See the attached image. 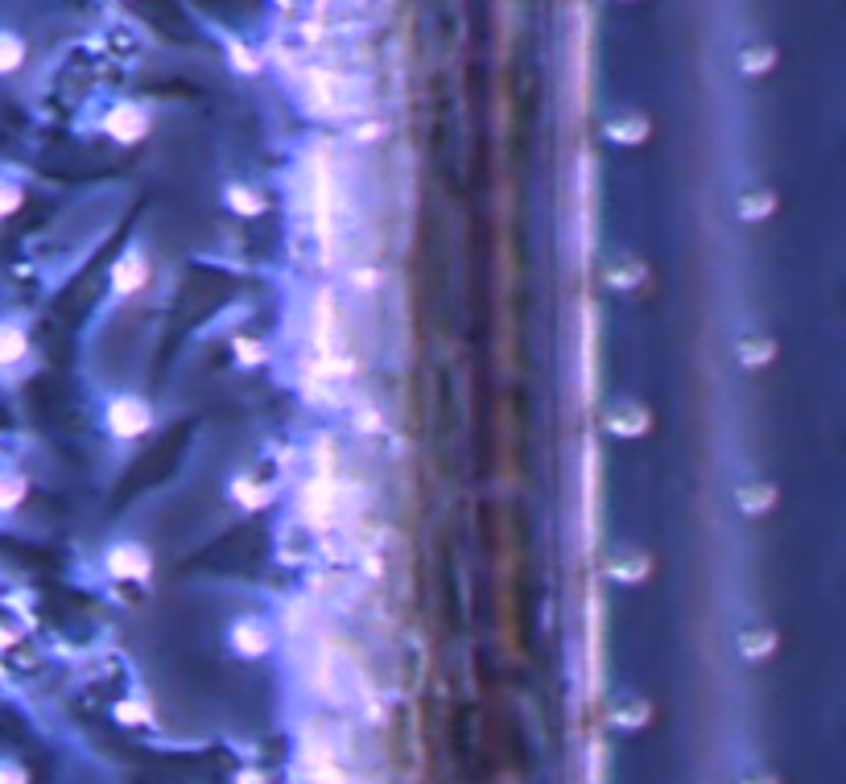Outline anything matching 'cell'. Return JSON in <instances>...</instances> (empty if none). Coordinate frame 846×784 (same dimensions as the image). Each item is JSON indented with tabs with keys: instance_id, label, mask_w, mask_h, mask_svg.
<instances>
[{
	"instance_id": "cell-8",
	"label": "cell",
	"mask_w": 846,
	"mask_h": 784,
	"mask_svg": "<svg viewBox=\"0 0 846 784\" xmlns=\"http://www.w3.org/2000/svg\"><path fill=\"white\" fill-rule=\"evenodd\" d=\"M25 356H30V335H25V326L0 318V368H13V363H21Z\"/></svg>"
},
{
	"instance_id": "cell-17",
	"label": "cell",
	"mask_w": 846,
	"mask_h": 784,
	"mask_svg": "<svg viewBox=\"0 0 846 784\" xmlns=\"http://www.w3.org/2000/svg\"><path fill=\"white\" fill-rule=\"evenodd\" d=\"M25 63V42L13 30H0V75H13Z\"/></svg>"
},
{
	"instance_id": "cell-13",
	"label": "cell",
	"mask_w": 846,
	"mask_h": 784,
	"mask_svg": "<svg viewBox=\"0 0 846 784\" xmlns=\"http://www.w3.org/2000/svg\"><path fill=\"white\" fill-rule=\"evenodd\" d=\"M735 504H739L744 516H764V512L777 504V488H772V483H747V488H739Z\"/></svg>"
},
{
	"instance_id": "cell-21",
	"label": "cell",
	"mask_w": 846,
	"mask_h": 784,
	"mask_svg": "<svg viewBox=\"0 0 846 784\" xmlns=\"http://www.w3.org/2000/svg\"><path fill=\"white\" fill-rule=\"evenodd\" d=\"M648 715H653V710H648L644 698H632V694H627V698L615 702V723H624V727H641Z\"/></svg>"
},
{
	"instance_id": "cell-1",
	"label": "cell",
	"mask_w": 846,
	"mask_h": 784,
	"mask_svg": "<svg viewBox=\"0 0 846 784\" xmlns=\"http://www.w3.org/2000/svg\"><path fill=\"white\" fill-rule=\"evenodd\" d=\"M310 203H314V227H319L322 244L326 253H335V239H338V187H335V170L326 154H319L310 161Z\"/></svg>"
},
{
	"instance_id": "cell-6",
	"label": "cell",
	"mask_w": 846,
	"mask_h": 784,
	"mask_svg": "<svg viewBox=\"0 0 846 784\" xmlns=\"http://www.w3.org/2000/svg\"><path fill=\"white\" fill-rule=\"evenodd\" d=\"M108 570L116 579H145L149 574V553L141 546H116L108 553Z\"/></svg>"
},
{
	"instance_id": "cell-16",
	"label": "cell",
	"mask_w": 846,
	"mask_h": 784,
	"mask_svg": "<svg viewBox=\"0 0 846 784\" xmlns=\"http://www.w3.org/2000/svg\"><path fill=\"white\" fill-rule=\"evenodd\" d=\"M772 356H777V343L768 339V335H747V339H739V363H744V368H764Z\"/></svg>"
},
{
	"instance_id": "cell-25",
	"label": "cell",
	"mask_w": 846,
	"mask_h": 784,
	"mask_svg": "<svg viewBox=\"0 0 846 784\" xmlns=\"http://www.w3.org/2000/svg\"><path fill=\"white\" fill-rule=\"evenodd\" d=\"M232 54H236V70H256V58L244 46H232Z\"/></svg>"
},
{
	"instance_id": "cell-24",
	"label": "cell",
	"mask_w": 846,
	"mask_h": 784,
	"mask_svg": "<svg viewBox=\"0 0 846 784\" xmlns=\"http://www.w3.org/2000/svg\"><path fill=\"white\" fill-rule=\"evenodd\" d=\"M0 784H25V772L18 764H9V760H0Z\"/></svg>"
},
{
	"instance_id": "cell-9",
	"label": "cell",
	"mask_w": 846,
	"mask_h": 784,
	"mask_svg": "<svg viewBox=\"0 0 846 784\" xmlns=\"http://www.w3.org/2000/svg\"><path fill=\"white\" fill-rule=\"evenodd\" d=\"M608 574L620 582H644L653 574V562H648V553H641V549H624V553H615L608 562Z\"/></svg>"
},
{
	"instance_id": "cell-27",
	"label": "cell",
	"mask_w": 846,
	"mask_h": 784,
	"mask_svg": "<svg viewBox=\"0 0 846 784\" xmlns=\"http://www.w3.org/2000/svg\"><path fill=\"white\" fill-rule=\"evenodd\" d=\"M744 784H777V776L772 772H752V776H744Z\"/></svg>"
},
{
	"instance_id": "cell-26",
	"label": "cell",
	"mask_w": 846,
	"mask_h": 784,
	"mask_svg": "<svg viewBox=\"0 0 846 784\" xmlns=\"http://www.w3.org/2000/svg\"><path fill=\"white\" fill-rule=\"evenodd\" d=\"M236 347L244 351V356H240L244 363H256V359H260V343H256V347H253V343H236Z\"/></svg>"
},
{
	"instance_id": "cell-14",
	"label": "cell",
	"mask_w": 846,
	"mask_h": 784,
	"mask_svg": "<svg viewBox=\"0 0 846 784\" xmlns=\"http://www.w3.org/2000/svg\"><path fill=\"white\" fill-rule=\"evenodd\" d=\"M648 120L636 116V112H627V116H615L608 124V137L615 141V145H641V141H648Z\"/></svg>"
},
{
	"instance_id": "cell-11",
	"label": "cell",
	"mask_w": 846,
	"mask_h": 784,
	"mask_svg": "<svg viewBox=\"0 0 846 784\" xmlns=\"http://www.w3.org/2000/svg\"><path fill=\"white\" fill-rule=\"evenodd\" d=\"M232 648H236L240 657H260L269 648V631L260 628L256 619H240L236 628H232Z\"/></svg>"
},
{
	"instance_id": "cell-18",
	"label": "cell",
	"mask_w": 846,
	"mask_h": 784,
	"mask_svg": "<svg viewBox=\"0 0 846 784\" xmlns=\"http://www.w3.org/2000/svg\"><path fill=\"white\" fill-rule=\"evenodd\" d=\"M227 206L240 211V215H260V211H265V199H260L253 187H240L236 182V187H227Z\"/></svg>"
},
{
	"instance_id": "cell-23",
	"label": "cell",
	"mask_w": 846,
	"mask_h": 784,
	"mask_svg": "<svg viewBox=\"0 0 846 784\" xmlns=\"http://www.w3.org/2000/svg\"><path fill=\"white\" fill-rule=\"evenodd\" d=\"M232 495H236L244 508H260L265 500H269V492H253V483L248 479H236V488H232Z\"/></svg>"
},
{
	"instance_id": "cell-19",
	"label": "cell",
	"mask_w": 846,
	"mask_h": 784,
	"mask_svg": "<svg viewBox=\"0 0 846 784\" xmlns=\"http://www.w3.org/2000/svg\"><path fill=\"white\" fill-rule=\"evenodd\" d=\"M739 67H744V75H764V70L777 67V51L772 46H747Z\"/></svg>"
},
{
	"instance_id": "cell-7",
	"label": "cell",
	"mask_w": 846,
	"mask_h": 784,
	"mask_svg": "<svg viewBox=\"0 0 846 784\" xmlns=\"http://www.w3.org/2000/svg\"><path fill=\"white\" fill-rule=\"evenodd\" d=\"M145 277H149V260L141 253H129L120 260L116 269H112V290L116 293H136L145 285Z\"/></svg>"
},
{
	"instance_id": "cell-12",
	"label": "cell",
	"mask_w": 846,
	"mask_h": 784,
	"mask_svg": "<svg viewBox=\"0 0 846 784\" xmlns=\"http://www.w3.org/2000/svg\"><path fill=\"white\" fill-rule=\"evenodd\" d=\"M644 277H648V269L636 256H620V260L608 265V285H615V290H641Z\"/></svg>"
},
{
	"instance_id": "cell-15",
	"label": "cell",
	"mask_w": 846,
	"mask_h": 784,
	"mask_svg": "<svg viewBox=\"0 0 846 784\" xmlns=\"http://www.w3.org/2000/svg\"><path fill=\"white\" fill-rule=\"evenodd\" d=\"M735 211H739V220L744 223H760L777 211V194H772V190H747Z\"/></svg>"
},
{
	"instance_id": "cell-3",
	"label": "cell",
	"mask_w": 846,
	"mask_h": 784,
	"mask_svg": "<svg viewBox=\"0 0 846 784\" xmlns=\"http://www.w3.org/2000/svg\"><path fill=\"white\" fill-rule=\"evenodd\" d=\"M108 426H112L116 438H136V434H145L153 426V410L141 396H116L108 405Z\"/></svg>"
},
{
	"instance_id": "cell-20",
	"label": "cell",
	"mask_w": 846,
	"mask_h": 784,
	"mask_svg": "<svg viewBox=\"0 0 846 784\" xmlns=\"http://www.w3.org/2000/svg\"><path fill=\"white\" fill-rule=\"evenodd\" d=\"M25 479L21 475H9V471H0V512H13L25 500Z\"/></svg>"
},
{
	"instance_id": "cell-22",
	"label": "cell",
	"mask_w": 846,
	"mask_h": 784,
	"mask_svg": "<svg viewBox=\"0 0 846 784\" xmlns=\"http://www.w3.org/2000/svg\"><path fill=\"white\" fill-rule=\"evenodd\" d=\"M21 199H25V194H21L18 182H9V178H0V220H4V215H13V211H18V206H21Z\"/></svg>"
},
{
	"instance_id": "cell-5",
	"label": "cell",
	"mask_w": 846,
	"mask_h": 784,
	"mask_svg": "<svg viewBox=\"0 0 846 784\" xmlns=\"http://www.w3.org/2000/svg\"><path fill=\"white\" fill-rule=\"evenodd\" d=\"M103 124H108V133L116 141H124V145H133V141H141L149 133V120H145V112H141L136 103H116Z\"/></svg>"
},
{
	"instance_id": "cell-4",
	"label": "cell",
	"mask_w": 846,
	"mask_h": 784,
	"mask_svg": "<svg viewBox=\"0 0 846 784\" xmlns=\"http://www.w3.org/2000/svg\"><path fill=\"white\" fill-rule=\"evenodd\" d=\"M648 422H653L648 405L632 401V396L615 401V405L608 410V429H611V434H620V438H641L644 429H648Z\"/></svg>"
},
{
	"instance_id": "cell-2",
	"label": "cell",
	"mask_w": 846,
	"mask_h": 784,
	"mask_svg": "<svg viewBox=\"0 0 846 784\" xmlns=\"http://www.w3.org/2000/svg\"><path fill=\"white\" fill-rule=\"evenodd\" d=\"M338 512H343V492H338L335 479H310L302 488V516L314 529L335 525Z\"/></svg>"
},
{
	"instance_id": "cell-10",
	"label": "cell",
	"mask_w": 846,
	"mask_h": 784,
	"mask_svg": "<svg viewBox=\"0 0 846 784\" xmlns=\"http://www.w3.org/2000/svg\"><path fill=\"white\" fill-rule=\"evenodd\" d=\"M777 628H768V624H752V628L739 631V648H744L747 661H764V657H772L777 652Z\"/></svg>"
}]
</instances>
